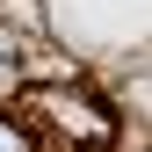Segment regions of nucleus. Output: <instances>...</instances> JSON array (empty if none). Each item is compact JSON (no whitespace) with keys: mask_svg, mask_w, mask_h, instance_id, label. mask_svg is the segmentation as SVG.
Returning <instances> with one entry per match:
<instances>
[{"mask_svg":"<svg viewBox=\"0 0 152 152\" xmlns=\"http://www.w3.org/2000/svg\"><path fill=\"white\" fill-rule=\"evenodd\" d=\"M0 152H36V130L15 116V109H0Z\"/></svg>","mask_w":152,"mask_h":152,"instance_id":"f03ea898","label":"nucleus"},{"mask_svg":"<svg viewBox=\"0 0 152 152\" xmlns=\"http://www.w3.org/2000/svg\"><path fill=\"white\" fill-rule=\"evenodd\" d=\"M22 123L36 130V145H80V152H102L116 138V109H102L80 80H29L22 94Z\"/></svg>","mask_w":152,"mask_h":152,"instance_id":"f257e3e1","label":"nucleus"},{"mask_svg":"<svg viewBox=\"0 0 152 152\" xmlns=\"http://www.w3.org/2000/svg\"><path fill=\"white\" fill-rule=\"evenodd\" d=\"M29 87V72H22V58H0V109H15V94Z\"/></svg>","mask_w":152,"mask_h":152,"instance_id":"7ed1b4c3","label":"nucleus"}]
</instances>
